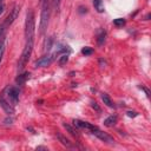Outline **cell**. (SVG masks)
<instances>
[{"label":"cell","instance_id":"1","mask_svg":"<svg viewBox=\"0 0 151 151\" xmlns=\"http://www.w3.org/2000/svg\"><path fill=\"white\" fill-rule=\"evenodd\" d=\"M33 46H34V39H27L25 42V47L21 52V55L19 58V61H18V72H21L24 67L26 66V64L28 63L29 57L33 51Z\"/></svg>","mask_w":151,"mask_h":151},{"label":"cell","instance_id":"2","mask_svg":"<svg viewBox=\"0 0 151 151\" xmlns=\"http://www.w3.org/2000/svg\"><path fill=\"white\" fill-rule=\"evenodd\" d=\"M50 15H51V5L48 0H45L41 4V14H40V24H39V33L42 35L48 26L50 21Z\"/></svg>","mask_w":151,"mask_h":151},{"label":"cell","instance_id":"3","mask_svg":"<svg viewBox=\"0 0 151 151\" xmlns=\"http://www.w3.org/2000/svg\"><path fill=\"white\" fill-rule=\"evenodd\" d=\"M19 11H20V7H19L18 5L13 6L12 11L9 12V14H8V15L6 17V19L0 24V39L4 38V35L6 34V32H7V29L9 28V26L14 22V20L17 19V17H18V14H19Z\"/></svg>","mask_w":151,"mask_h":151},{"label":"cell","instance_id":"4","mask_svg":"<svg viewBox=\"0 0 151 151\" xmlns=\"http://www.w3.org/2000/svg\"><path fill=\"white\" fill-rule=\"evenodd\" d=\"M35 35V22H34V14L33 11L29 9L26 14V21H25V38L27 39H34Z\"/></svg>","mask_w":151,"mask_h":151},{"label":"cell","instance_id":"5","mask_svg":"<svg viewBox=\"0 0 151 151\" xmlns=\"http://www.w3.org/2000/svg\"><path fill=\"white\" fill-rule=\"evenodd\" d=\"M1 93L13 106L19 103V88L17 86H7Z\"/></svg>","mask_w":151,"mask_h":151},{"label":"cell","instance_id":"6","mask_svg":"<svg viewBox=\"0 0 151 151\" xmlns=\"http://www.w3.org/2000/svg\"><path fill=\"white\" fill-rule=\"evenodd\" d=\"M57 57H58V55H57L55 53L44 55V57H41L40 59H38V60L34 63V67H47V66H50V65L54 61V59H55Z\"/></svg>","mask_w":151,"mask_h":151},{"label":"cell","instance_id":"7","mask_svg":"<svg viewBox=\"0 0 151 151\" xmlns=\"http://www.w3.org/2000/svg\"><path fill=\"white\" fill-rule=\"evenodd\" d=\"M92 133H93L97 138H99L101 142H104V143H107V144H114V139H113L111 136H109L106 132H103L101 130H99L98 127L94 129V130L92 131Z\"/></svg>","mask_w":151,"mask_h":151},{"label":"cell","instance_id":"8","mask_svg":"<svg viewBox=\"0 0 151 151\" xmlns=\"http://www.w3.org/2000/svg\"><path fill=\"white\" fill-rule=\"evenodd\" d=\"M0 106L2 107V110L8 114V116H11V114H13L14 112H15V109H14V106L4 97V94L2 93H0Z\"/></svg>","mask_w":151,"mask_h":151},{"label":"cell","instance_id":"9","mask_svg":"<svg viewBox=\"0 0 151 151\" xmlns=\"http://www.w3.org/2000/svg\"><path fill=\"white\" fill-rule=\"evenodd\" d=\"M73 124L74 126L79 127V129H85V130H88V131H93L94 129H97V126L92 125L91 123H87V122H84V120H79V119H74L73 120Z\"/></svg>","mask_w":151,"mask_h":151},{"label":"cell","instance_id":"10","mask_svg":"<svg viewBox=\"0 0 151 151\" xmlns=\"http://www.w3.org/2000/svg\"><path fill=\"white\" fill-rule=\"evenodd\" d=\"M57 138H58V140H59L64 146H66V147H72V146H73V145H72V142H71L68 138H66L64 134L57 133Z\"/></svg>","mask_w":151,"mask_h":151},{"label":"cell","instance_id":"11","mask_svg":"<svg viewBox=\"0 0 151 151\" xmlns=\"http://www.w3.org/2000/svg\"><path fill=\"white\" fill-rule=\"evenodd\" d=\"M117 120H118V117H117L116 114H111V116H109V117H107V118L104 120V125H105V126L111 127V126L116 125Z\"/></svg>","mask_w":151,"mask_h":151},{"label":"cell","instance_id":"12","mask_svg":"<svg viewBox=\"0 0 151 151\" xmlns=\"http://www.w3.org/2000/svg\"><path fill=\"white\" fill-rule=\"evenodd\" d=\"M28 77H29V73H28V72H25V73H22V74H18L15 81H17L18 85H24V84L26 83V80L28 79Z\"/></svg>","mask_w":151,"mask_h":151},{"label":"cell","instance_id":"13","mask_svg":"<svg viewBox=\"0 0 151 151\" xmlns=\"http://www.w3.org/2000/svg\"><path fill=\"white\" fill-rule=\"evenodd\" d=\"M105 38H106V32H105V29H99L98 35H97V42H98L99 46H101V45L105 42Z\"/></svg>","mask_w":151,"mask_h":151},{"label":"cell","instance_id":"14","mask_svg":"<svg viewBox=\"0 0 151 151\" xmlns=\"http://www.w3.org/2000/svg\"><path fill=\"white\" fill-rule=\"evenodd\" d=\"M63 125H64V127H65V129H66V130L70 132V134H72L73 137H77V138L79 137V132H78V130H77V129H74L72 125L66 124V123H64Z\"/></svg>","mask_w":151,"mask_h":151},{"label":"cell","instance_id":"15","mask_svg":"<svg viewBox=\"0 0 151 151\" xmlns=\"http://www.w3.org/2000/svg\"><path fill=\"white\" fill-rule=\"evenodd\" d=\"M101 100H103L104 104H105L106 106H109V107H113V106H114L113 101L111 100V98L109 97L107 93H101Z\"/></svg>","mask_w":151,"mask_h":151},{"label":"cell","instance_id":"16","mask_svg":"<svg viewBox=\"0 0 151 151\" xmlns=\"http://www.w3.org/2000/svg\"><path fill=\"white\" fill-rule=\"evenodd\" d=\"M93 6H94V9L99 13L104 12V4H103V0H93Z\"/></svg>","mask_w":151,"mask_h":151},{"label":"cell","instance_id":"17","mask_svg":"<svg viewBox=\"0 0 151 151\" xmlns=\"http://www.w3.org/2000/svg\"><path fill=\"white\" fill-rule=\"evenodd\" d=\"M52 45H53V38L50 37L45 40V44H44V52H50L51 48H52Z\"/></svg>","mask_w":151,"mask_h":151},{"label":"cell","instance_id":"18","mask_svg":"<svg viewBox=\"0 0 151 151\" xmlns=\"http://www.w3.org/2000/svg\"><path fill=\"white\" fill-rule=\"evenodd\" d=\"M60 2H61V0H52V9H53L55 13H58V12H59Z\"/></svg>","mask_w":151,"mask_h":151},{"label":"cell","instance_id":"19","mask_svg":"<svg viewBox=\"0 0 151 151\" xmlns=\"http://www.w3.org/2000/svg\"><path fill=\"white\" fill-rule=\"evenodd\" d=\"M113 25L117 26V27H123V26L125 25V19H123V18H117V19L113 20Z\"/></svg>","mask_w":151,"mask_h":151},{"label":"cell","instance_id":"20","mask_svg":"<svg viewBox=\"0 0 151 151\" xmlns=\"http://www.w3.org/2000/svg\"><path fill=\"white\" fill-rule=\"evenodd\" d=\"M4 52H5V40H4V38H1V39H0V64H1V61H2Z\"/></svg>","mask_w":151,"mask_h":151},{"label":"cell","instance_id":"21","mask_svg":"<svg viewBox=\"0 0 151 151\" xmlns=\"http://www.w3.org/2000/svg\"><path fill=\"white\" fill-rule=\"evenodd\" d=\"M68 61V54H66V53H64V54H61V57H60V59H59V65L60 66H63V65H65L66 63Z\"/></svg>","mask_w":151,"mask_h":151},{"label":"cell","instance_id":"22","mask_svg":"<svg viewBox=\"0 0 151 151\" xmlns=\"http://www.w3.org/2000/svg\"><path fill=\"white\" fill-rule=\"evenodd\" d=\"M81 53H83L84 55H91V54L93 53V48L90 47V46H86V47H84V48L81 50Z\"/></svg>","mask_w":151,"mask_h":151},{"label":"cell","instance_id":"23","mask_svg":"<svg viewBox=\"0 0 151 151\" xmlns=\"http://www.w3.org/2000/svg\"><path fill=\"white\" fill-rule=\"evenodd\" d=\"M144 92H145V94L147 96V97H150V91H149V88H146V87H144V86H139Z\"/></svg>","mask_w":151,"mask_h":151},{"label":"cell","instance_id":"24","mask_svg":"<svg viewBox=\"0 0 151 151\" xmlns=\"http://www.w3.org/2000/svg\"><path fill=\"white\" fill-rule=\"evenodd\" d=\"M137 114H138L137 112H132V111H129V112H127V116H129V117H136Z\"/></svg>","mask_w":151,"mask_h":151},{"label":"cell","instance_id":"25","mask_svg":"<svg viewBox=\"0 0 151 151\" xmlns=\"http://www.w3.org/2000/svg\"><path fill=\"white\" fill-rule=\"evenodd\" d=\"M12 122H13V118H6V119L4 120L5 124H12Z\"/></svg>","mask_w":151,"mask_h":151},{"label":"cell","instance_id":"26","mask_svg":"<svg viewBox=\"0 0 151 151\" xmlns=\"http://www.w3.org/2000/svg\"><path fill=\"white\" fill-rule=\"evenodd\" d=\"M4 11H5V6L2 4H0V15L4 13Z\"/></svg>","mask_w":151,"mask_h":151},{"label":"cell","instance_id":"27","mask_svg":"<svg viewBox=\"0 0 151 151\" xmlns=\"http://www.w3.org/2000/svg\"><path fill=\"white\" fill-rule=\"evenodd\" d=\"M92 106H93V107H94V109H96L97 111H100V109L98 107V105H97V103H92Z\"/></svg>","mask_w":151,"mask_h":151},{"label":"cell","instance_id":"28","mask_svg":"<svg viewBox=\"0 0 151 151\" xmlns=\"http://www.w3.org/2000/svg\"><path fill=\"white\" fill-rule=\"evenodd\" d=\"M37 150H46V147H44V146H38Z\"/></svg>","mask_w":151,"mask_h":151},{"label":"cell","instance_id":"29","mask_svg":"<svg viewBox=\"0 0 151 151\" xmlns=\"http://www.w3.org/2000/svg\"><path fill=\"white\" fill-rule=\"evenodd\" d=\"M149 18H150V14H146V17H145V20H149Z\"/></svg>","mask_w":151,"mask_h":151},{"label":"cell","instance_id":"30","mask_svg":"<svg viewBox=\"0 0 151 151\" xmlns=\"http://www.w3.org/2000/svg\"><path fill=\"white\" fill-rule=\"evenodd\" d=\"M44 1H45V0H40V5H41V4L44 2Z\"/></svg>","mask_w":151,"mask_h":151},{"label":"cell","instance_id":"31","mask_svg":"<svg viewBox=\"0 0 151 151\" xmlns=\"http://www.w3.org/2000/svg\"><path fill=\"white\" fill-rule=\"evenodd\" d=\"M1 1H2V0H0V4H1Z\"/></svg>","mask_w":151,"mask_h":151}]
</instances>
